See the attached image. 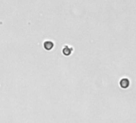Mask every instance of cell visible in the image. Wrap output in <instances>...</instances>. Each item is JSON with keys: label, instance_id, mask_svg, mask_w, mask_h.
Listing matches in <instances>:
<instances>
[{"label": "cell", "instance_id": "6da1fadb", "mask_svg": "<svg viewBox=\"0 0 136 123\" xmlns=\"http://www.w3.org/2000/svg\"><path fill=\"white\" fill-rule=\"evenodd\" d=\"M44 48L45 50H47V51H51V50L53 49V47H54V43L51 41H46L44 42Z\"/></svg>", "mask_w": 136, "mask_h": 123}, {"label": "cell", "instance_id": "7a4b0ae2", "mask_svg": "<svg viewBox=\"0 0 136 123\" xmlns=\"http://www.w3.org/2000/svg\"><path fill=\"white\" fill-rule=\"evenodd\" d=\"M119 85L122 88H127L128 86H130V81L128 80L127 78H123L122 80L120 81Z\"/></svg>", "mask_w": 136, "mask_h": 123}, {"label": "cell", "instance_id": "3957f363", "mask_svg": "<svg viewBox=\"0 0 136 123\" xmlns=\"http://www.w3.org/2000/svg\"><path fill=\"white\" fill-rule=\"evenodd\" d=\"M71 52H72V48L69 47L68 46H65V47H64L63 49V55H66V56H69L71 54Z\"/></svg>", "mask_w": 136, "mask_h": 123}]
</instances>
